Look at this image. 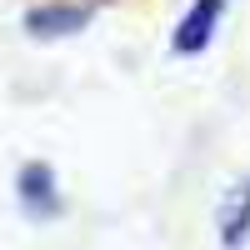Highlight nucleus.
<instances>
[{
	"mask_svg": "<svg viewBox=\"0 0 250 250\" xmlns=\"http://www.w3.org/2000/svg\"><path fill=\"white\" fill-rule=\"evenodd\" d=\"M220 15H225V0H195L190 10H185V20L175 25V55H195V50H205L210 45V35H215V25H220Z\"/></svg>",
	"mask_w": 250,
	"mask_h": 250,
	"instance_id": "f257e3e1",
	"label": "nucleus"
},
{
	"mask_svg": "<svg viewBox=\"0 0 250 250\" xmlns=\"http://www.w3.org/2000/svg\"><path fill=\"white\" fill-rule=\"evenodd\" d=\"M245 235H250V180L225 195V210H220V240L225 245H240Z\"/></svg>",
	"mask_w": 250,
	"mask_h": 250,
	"instance_id": "f03ea898",
	"label": "nucleus"
},
{
	"mask_svg": "<svg viewBox=\"0 0 250 250\" xmlns=\"http://www.w3.org/2000/svg\"><path fill=\"white\" fill-rule=\"evenodd\" d=\"M20 195H25V205H30L35 215L55 210V180H50V170H45V165H30V170L20 175Z\"/></svg>",
	"mask_w": 250,
	"mask_h": 250,
	"instance_id": "7ed1b4c3",
	"label": "nucleus"
},
{
	"mask_svg": "<svg viewBox=\"0 0 250 250\" xmlns=\"http://www.w3.org/2000/svg\"><path fill=\"white\" fill-rule=\"evenodd\" d=\"M80 20H85V10H35L30 15V30L35 35H65V30H75Z\"/></svg>",
	"mask_w": 250,
	"mask_h": 250,
	"instance_id": "20e7f679",
	"label": "nucleus"
}]
</instances>
